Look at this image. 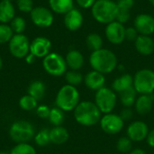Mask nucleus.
Listing matches in <instances>:
<instances>
[{"label": "nucleus", "instance_id": "16", "mask_svg": "<svg viewBox=\"0 0 154 154\" xmlns=\"http://www.w3.org/2000/svg\"><path fill=\"white\" fill-rule=\"evenodd\" d=\"M83 21L84 18L81 12L76 8H72L70 11L66 13L64 16V24L66 28L71 32L80 29L83 24Z\"/></svg>", "mask_w": 154, "mask_h": 154}, {"label": "nucleus", "instance_id": "14", "mask_svg": "<svg viewBox=\"0 0 154 154\" xmlns=\"http://www.w3.org/2000/svg\"><path fill=\"white\" fill-rule=\"evenodd\" d=\"M51 42L45 37H37L30 43V52L37 58H44L50 53Z\"/></svg>", "mask_w": 154, "mask_h": 154}, {"label": "nucleus", "instance_id": "10", "mask_svg": "<svg viewBox=\"0 0 154 154\" xmlns=\"http://www.w3.org/2000/svg\"><path fill=\"white\" fill-rule=\"evenodd\" d=\"M101 129L108 134H116L119 133L123 127L125 121L121 118L120 116L115 114H106L100 119Z\"/></svg>", "mask_w": 154, "mask_h": 154}, {"label": "nucleus", "instance_id": "26", "mask_svg": "<svg viewBox=\"0 0 154 154\" xmlns=\"http://www.w3.org/2000/svg\"><path fill=\"white\" fill-rule=\"evenodd\" d=\"M45 90L46 88L44 83L40 80H35L30 84L28 88V94L33 98H35L37 101H39L43 98L45 95Z\"/></svg>", "mask_w": 154, "mask_h": 154}, {"label": "nucleus", "instance_id": "21", "mask_svg": "<svg viewBox=\"0 0 154 154\" xmlns=\"http://www.w3.org/2000/svg\"><path fill=\"white\" fill-rule=\"evenodd\" d=\"M153 106V97L150 95H141L135 101V109L140 115L150 113Z\"/></svg>", "mask_w": 154, "mask_h": 154}, {"label": "nucleus", "instance_id": "3", "mask_svg": "<svg viewBox=\"0 0 154 154\" xmlns=\"http://www.w3.org/2000/svg\"><path fill=\"white\" fill-rule=\"evenodd\" d=\"M94 19L103 24H108L116 21L118 8L116 2L113 0H97L91 7Z\"/></svg>", "mask_w": 154, "mask_h": 154}, {"label": "nucleus", "instance_id": "7", "mask_svg": "<svg viewBox=\"0 0 154 154\" xmlns=\"http://www.w3.org/2000/svg\"><path fill=\"white\" fill-rule=\"evenodd\" d=\"M95 104L101 113H111L116 104V95L114 90L108 88H102L97 91L95 97Z\"/></svg>", "mask_w": 154, "mask_h": 154}, {"label": "nucleus", "instance_id": "25", "mask_svg": "<svg viewBox=\"0 0 154 154\" xmlns=\"http://www.w3.org/2000/svg\"><path fill=\"white\" fill-rule=\"evenodd\" d=\"M51 10L57 14H66L73 7V0H49Z\"/></svg>", "mask_w": 154, "mask_h": 154}, {"label": "nucleus", "instance_id": "37", "mask_svg": "<svg viewBox=\"0 0 154 154\" xmlns=\"http://www.w3.org/2000/svg\"><path fill=\"white\" fill-rule=\"evenodd\" d=\"M17 6L22 12H32L33 9V2L32 0H17Z\"/></svg>", "mask_w": 154, "mask_h": 154}, {"label": "nucleus", "instance_id": "24", "mask_svg": "<svg viewBox=\"0 0 154 154\" xmlns=\"http://www.w3.org/2000/svg\"><path fill=\"white\" fill-rule=\"evenodd\" d=\"M69 139V133L67 129L61 126H55L50 131V140L55 144H62Z\"/></svg>", "mask_w": 154, "mask_h": 154}, {"label": "nucleus", "instance_id": "8", "mask_svg": "<svg viewBox=\"0 0 154 154\" xmlns=\"http://www.w3.org/2000/svg\"><path fill=\"white\" fill-rule=\"evenodd\" d=\"M43 68L47 73L52 76H61L67 70V63L65 59L58 53H49L43 59Z\"/></svg>", "mask_w": 154, "mask_h": 154}, {"label": "nucleus", "instance_id": "27", "mask_svg": "<svg viewBox=\"0 0 154 154\" xmlns=\"http://www.w3.org/2000/svg\"><path fill=\"white\" fill-rule=\"evenodd\" d=\"M136 93L137 92L134 87L120 92V100L123 106L125 107H131L132 106H134L136 101Z\"/></svg>", "mask_w": 154, "mask_h": 154}, {"label": "nucleus", "instance_id": "22", "mask_svg": "<svg viewBox=\"0 0 154 154\" xmlns=\"http://www.w3.org/2000/svg\"><path fill=\"white\" fill-rule=\"evenodd\" d=\"M14 18V8L11 1L2 0L0 2V22L6 23Z\"/></svg>", "mask_w": 154, "mask_h": 154}, {"label": "nucleus", "instance_id": "41", "mask_svg": "<svg viewBox=\"0 0 154 154\" xmlns=\"http://www.w3.org/2000/svg\"><path fill=\"white\" fill-rule=\"evenodd\" d=\"M76 1L80 7L84 9H88V8H91L97 0H76Z\"/></svg>", "mask_w": 154, "mask_h": 154}, {"label": "nucleus", "instance_id": "1", "mask_svg": "<svg viewBox=\"0 0 154 154\" xmlns=\"http://www.w3.org/2000/svg\"><path fill=\"white\" fill-rule=\"evenodd\" d=\"M89 62L94 70L102 74H107L112 72L116 68L117 58L110 50L102 48L91 53Z\"/></svg>", "mask_w": 154, "mask_h": 154}, {"label": "nucleus", "instance_id": "11", "mask_svg": "<svg viewBox=\"0 0 154 154\" xmlns=\"http://www.w3.org/2000/svg\"><path fill=\"white\" fill-rule=\"evenodd\" d=\"M31 19L36 26L41 28H47L52 24L54 18L50 9L43 6H37L32 10Z\"/></svg>", "mask_w": 154, "mask_h": 154}, {"label": "nucleus", "instance_id": "28", "mask_svg": "<svg viewBox=\"0 0 154 154\" xmlns=\"http://www.w3.org/2000/svg\"><path fill=\"white\" fill-rule=\"evenodd\" d=\"M86 44L87 47L93 51H98L100 49H102L103 47V39L102 37L97 33V32H92L89 33L87 38H86Z\"/></svg>", "mask_w": 154, "mask_h": 154}, {"label": "nucleus", "instance_id": "46", "mask_svg": "<svg viewBox=\"0 0 154 154\" xmlns=\"http://www.w3.org/2000/svg\"><path fill=\"white\" fill-rule=\"evenodd\" d=\"M149 1H150V3L154 6V0H149Z\"/></svg>", "mask_w": 154, "mask_h": 154}, {"label": "nucleus", "instance_id": "2", "mask_svg": "<svg viewBox=\"0 0 154 154\" xmlns=\"http://www.w3.org/2000/svg\"><path fill=\"white\" fill-rule=\"evenodd\" d=\"M74 110L76 121L84 126L95 125L101 119V111L93 102H80Z\"/></svg>", "mask_w": 154, "mask_h": 154}, {"label": "nucleus", "instance_id": "20", "mask_svg": "<svg viewBox=\"0 0 154 154\" xmlns=\"http://www.w3.org/2000/svg\"><path fill=\"white\" fill-rule=\"evenodd\" d=\"M66 63L72 70H79L84 65V57L82 53L77 50L69 51L66 55Z\"/></svg>", "mask_w": 154, "mask_h": 154}, {"label": "nucleus", "instance_id": "19", "mask_svg": "<svg viewBox=\"0 0 154 154\" xmlns=\"http://www.w3.org/2000/svg\"><path fill=\"white\" fill-rule=\"evenodd\" d=\"M116 5L118 8L116 21L124 24L131 17V9L134 5V0H117Z\"/></svg>", "mask_w": 154, "mask_h": 154}, {"label": "nucleus", "instance_id": "43", "mask_svg": "<svg viewBox=\"0 0 154 154\" xmlns=\"http://www.w3.org/2000/svg\"><path fill=\"white\" fill-rule=\"evenodd\" d=\"M129 154H146V152L142 149H134L132 152H130Z\"/></svg>", "mask_w": 154, "mask_h": 154}, {"label": "nucleus", "instance_id": "32", "mask_svg": "<svg viewBox=\"0 0 154 154\" xmlns=\"http://www.w3.org/2000/svg\"><path fill=\"white\" fill-rule=\"evenodd\" d=\"M10 154H37L35 149L28 143H18Z\"/></svg>", "mask_w": 154, "mask_h": 154}, {"label": "nucleus", "instance_id": "35", "mask_svg": "<svg viewBox=\"0 0 154 154\" xmlns=\"http://www.w3.org/2000/svg\"><path fill=\"white\" fill-rule=\"evenodd\" d=\"M132 146H133V141L129 137H121L116 143L117 150L123 153L129 152L132 149Z\"/></svg>", "mask_w": 154, "mask_h": 154}, {"label": "nucleus", "instance_id": "34", "mask_svg": "<svg viewBox=\"0 0 154 154\" xmlns=\"http://www.w3.org/2000/svg\"><path fill=\"white\" fill-rule=\"evenodd\" d=\"M13 30L7 24H0V44H4L7 42H10L13 37Z\"/></svg>", "mask_w": 154, "mask_h": 154}, {"label": "nucleus", "instance_id": "30", "mask_svg": "<svg viewBox=\"0 0 154 154\" xmlns=\"http://www.w3.org/2000/svg\"><path fill=\"white\" fill-rule=\"evenodd\" d=\"M19 106L22 109L26 110V111H30V110H32L36 107L37 100L35 98H33L32 97H31L30 95L23 96L19 100Z\"/></svg>", "mask_w": 154, "mask_h": 154}, {"label": "nucleus", "instance_id": "4", "mask_svg": "<svg viewBox=\"0 0 154 154\" xmlns=\"http://www.w3.org/2000/svg\"><path fill=\"white\" fill-rule=\"evenodd\" d=\"M79 104V93L71 85L63 86L56 97V105L62 111H71Z\"/></svg>", "mask_w": 154, "mask_h": 154}, {"label": "nucleus", "instance_id": "40", "mask_svg": "<svg viewBox=\"0 0 154 154\" xmlns=\"http://www.w3.org/2000/svg\"><path fill=\"white\" fill-rule=\"evenodd\" d=\"M133 116H134V113H133V110H132L130 107H125V108H124V109L122 110V112H121V115H120L121 118H122L124 121H128V120H130V119L133 117Z\"/></svg>", "mask_w": 154, "mask_h": 154}, {"label": "nucleus", "instance_id": "42", "mask_svg": "<svg viewBox=\"0 0 154 154\" xmlns=\"http://www.w3.org/2000/svg\"><path fill=\"white\" fill-rule=\"evenodd\" d=\"M147 143L151 147L154 148V129L151 132H149L147 135Z\"/></svg>", "mask_w": 154, "mask_h": 154}, {"label": "nucleus", "instance_id": "5", "mask_svg": "<svg viewBox=\"0 0 154 154\" xmlns=\"http://www.w3.org/2000/svg\"><path fill=\"white\" fill-rule=\"evenodd\" d=\"M134 88L141 95H150L154 91V71L143 69L134 77Z\"/></svg>", "mask_w": 154, "mask_h": 154}, {"label": "nucleus", "instance_id": "12", "mask_svg": "<svg viewBox=\"0 0 154 154\" xmlns=\"http://www.w3.org/2000/svg\"><path fill=\"white\" fill-rule=\"evenodd\" d=\"M105 33L108 42L113 44H121L125 40V28L117 21L106 24Z\"/></svg>", "mask_w": 154, "mask_h": 154}, {"label": "nucleus", "instance_id": "13", "mask_svg": "<svg viewBox=\"0 0 154 154\" xmlns=\"http://www.w3.org/2000/svg\"><path fill=\"white\" fill-rule=\"evenodd\" d=\"M134 28L141 35L150 36L154 32V17L148 14H140L134 19Z\"/></svg>", "mask_w": 154, "mask_h": 154}, {"label": "nucleus", "instance_id": "6", "mask_svg": "<svg viewBox=\"0 0 154 154\" xmlns=\"http://www.w3.org/2000/svg\"><path fill=\"white\" fill-rule=\"evenodd\" d=\"M11 139L17 143H27L34 136V128L27 121H17L14 123L9 130Z\"/></svg>", "mask_w": 154, "mask_h": 154}, {"label": "nucleus", "instance_id": "29", "mask_svg": "<svg viewBox=\"0 0 154 154\" xmlns=\"http://www.w3.org/2000/svg\"><path fill=\"white\" fill-rule=\"evenodd\" d=\"M49 120L53 125L60 126L64 122V113H63V111L59 107L51 109Z\"/></svg>", "mask_w": 154, "mask_h": 154}, {"label": "nucleus", "instance_id": "17", "mask_svg": "<svg viewBox=\"0 0 154 154\" xmlns=\"http://www.w3.org/2000/svg\"><path fill=\"white\" fill-rule=\"evenodd\" d=\"M105 82H106V78L104 74L96 70H92L88 72L85 77V84L91 90H95V91L99 90L100 88H104Z\"/></svg>", "mask_w": 154, "mask_h": 154}, {"label": "nucleus", "instance_id": "44", "mask_svg": "<svg viewBox=\"0 0 154 154\" xmlns=\"http://www.w3.org/2000/svg\"><path fill=\"white\" fill-rule=\"evenodd\" d=\"M34 59H35V57H34L32 53H30L29 55L26 56V61H27L28 63H32V62L34 61Z\"/></svg>", "mask_w": 154, "mask_h": 154}, {"label": "nucleus", "instance_id": "36", "mask_svg": "<svg viewBox=\"0 0 154 154\" xmlns=\"http://www.w3.org/2000/svg\"><path fill=\"white\" fill-rule=\"evenodd\" d=\"M51 142L50 140V131L47 129L41 130L35 135V143L39 146H45Z\"/></svg>", "mask_w": 154, "mask_h": 154}, {"label": "nucleus", "instance_id": "18", "mask_svg": "<svg viewBox=\"0 0 154 154\" xmlns=\"http://www.w3.org/2000/svg\"><path fill=\"white\" fill-rule=\"evenodd\" d=\"M136 51L142 55H151L154 51V41L148 35H139L134 41Z\"/></svg>", "mask_w": 154, "mask_h": 154}, {"label": "nucleus", "instance_id": "47", "mask_svg": "<svg viewBox=\"0 0 154 154\" xmlns=\"http://www.w3.org/2000/svg\"><path fill=\"white\" fill-rule=\"evenodd\" d=\"M0 154H10V153H7V152H0Z\"/></svg>", "mask_w": 154, "mask_h": 154}, {"label": "nucleus", "instance_id": "45", "mask_svg": "<svg viewBox=\"0 0 154 154\" xmlns=\"http://www.w3.org/2000/svg\"><path fill=\"white\" fill-rule=\"evenodd\" d=\"M2 66H3V61H2V59H1V57H0V70H1V69H2Z\"/></svg>", "mask_w": 154, "mask_h": 154}, {"label": "nucleus", "instance_id": "9", "mask_svg": "<svg viewBox=\"0 0 154 154\" xmlns=\"http://www.w3.org/2000/svg\"><path fill=\"white\" fill-rule=\"evenodd\" d=\"M9 51L15 58L21 59L26 57L30 51V42L28 38L23 33L13 35L9 42Z\"/></svg>", "mask_w": 154, "mask_h": 154}, {"label": "nucleus", "instance_id": "31", "mask_svg": "<svg viewBox=\"0 0 154 154\" xmlns=\"http://www.w3.org/2000/svg\"><path fill=\"white\" fill-rule=\"evenodd\" d=\"M65 79L69 85H71L74 87L79 85L83 80L82 74L77 70H70V71L67 72L65 75Z\"/></svg>", "mask_w": 154, "mask_h": 154}, {"label": "nucleus", "instance_id": "15", "mask_svg": "<svg viewBox=\"0 0 154 154\" xmlns=\"http://www.w3.org/2000/svg\"><path fill=\"white\" fill-rule=\"evenodd\" d=\"M149 129L147 125L142 121H135L132 123L127 128V137L133 142H142L147 138Z\"/></svg>", "mask_w": 154, "mask_h": 154}, {"label": "nucleus", "instance_id": "33", "mask_svg": "<svg viewBox=\"0 0 154 154\" xmlns=\"http://www.w3.org/2000/svg\"><path fill=\"white\" fill-rule=\"evenodd\" d=\"M10 27L13 30V32H14L16 34L23 33V32L25 30V27H26L25 20L23 17H14L11 21Z\"/></svg>", "mask_w": 154, "mask_h": 154}, {"label": "nucleus", "instance_id": "39", "mask_svg": "<svg viewBox=\"0 0 154 154\" xmlns=\"http://www.w3.org/2000/svg\"><path fill=\"white\" fill-rule=\"evenodd\" d=\"M37 116L41 118H49L50 116V113H51V109L47 106H40L37 108Z\"/></svg>", "mask_w": 154, "mask_h": 154}, {"label": "nucleus", "instance_id": "48", "mask_svg": "<svg viewBox=\"0 0 154 154\" xmlns=\"http://www.w3.org/2000/svg\"><path fill=\"white\" fill-rule=\"evenodd\" d=\"M7 1H12V0H7Z\"/></svg>", "mask_w": 154, "mask_h": 154}, {"label": "nucleus", "instance_id": "23", "mask_svg": "<svg viewBox=\"0 0 154 154\" xmlns=\"http://www.w3.org/2000/svg\"><path fill=\"white\" fill-rule=\"evenodd\" d=\"M113 89L116 92H122L132 87H134V78L130 74H124L121 77L115 79L113 82Z\"/></svg>", "mask_w": 154, "mask_h": 154}, {"label": "nucleus", "instance_id": "38", "mask_svg": "<svg viewBox=\"0 0 154 154\" xmlns=\"http://www.w3.org/2000/svg\"><path fill=\"white\" fill-rule=\"evenodd\" d=\"M139 32H137V30L134 27H127L125 29V39L128 41H135L137 39V37Z\"/></svg>", "mask_w": 154, "mask_h": 154}]
</instances>
